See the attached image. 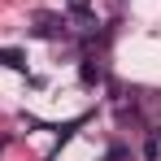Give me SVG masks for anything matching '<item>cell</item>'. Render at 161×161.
<instances>
[{"label": "cell", "instance_id": "1", "mask_svg": "<svg viewBox=\"0 0 161 161\" xmlns=\"http://www.w3.org/2000/svg\"><path fill=\"white\" fill-rule=\"evenodd\" d=\"M35 35H44V39H57V35H65V18H53V13H35Z\"/></svg>", "mask_w": 161, "mask_h": 161}, {"label": "cell", "instance_id": "5", "mask_svg": "<svg viewBox=\"0 0 161 161\" xmlns=\"http://www.w3.org/2000/svg\"><path fill=\"white\" fill-rule=\"evenodd\" d=\"M65 9L74 18H83V22H92V0H65Z\"/></svg>", "mask_w": 161, "mask_h": 161}, {"label": "cell", "instance_id": "3", "mask_svg": "<svg viewBox=\"0 0 161 161\" xmlns=\"http://www.w3.org/2000/svg\"><path fill=\"white\" fill-rule=\"evenodd\" d=\"M79 74H83V83H87V87L105 79V70H100V61H96V57H83V70H79Z\"/></svg>", "mask_w": 161, "mask_h": 161}, {"label": "cell", "instance_id": "2", "mask_svg": "<svg viewBox=\"0 0 161 161\" xmlns=\"http://www.w3.org/2000/svg\"><path fill=\"white\" fill-rule=\"evenodd\" d=\"M144 161H161V126L144 135Z\"/></svg>", "mask_w": 161, "mask_h": 161}, {"label": "cell", "instance_id": "4", "mask_svg": "<svg viewBox=\"0 0 161 161\" xmlns=\"http://www.w3.org/2000/svg\"><path fill=\"white\" fill-rule=\"evenodd\" d=\"M0 65H9V70H26V53H22V48H0Z\"/></svg>", "mask_w": 161, "mask_h": 161}]
</instances>
